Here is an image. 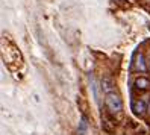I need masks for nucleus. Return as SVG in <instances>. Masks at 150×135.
Wrapping results in <instances>:
<instances>
[{"mask_svg": "<svg viewBox=\"0 0 150 135\" xmlns=\"http://www.w3.org/2000/svg\"><path fill=\"white\" fill-rule=\"evenodd\" d=\"M102 90H103V91H106V94L114 91V88H112V85H111V80H109V79H103V80H102Z\"/></svg>", "mask_w": 150, "mask_h": 135, "instance_id": "423d86ee", "label": "nucleus"}, {"mask_svg": "<svg viewBox=\"0 0 150 135\" xmlns=\"http://www.w3.org/2000/svg\"><path fill=\"white\" fill-rule=\"evenodd\" d=\"M86 131H88V122H86V117L82 115L81 122H79V131L77 132H79V135H85Z\"/></svg>", "mask_w": 150, "mask_h": 135, "instance_id": "20e7f679", "label": "nucleus"}, {"mask_svg": "<svg viewBox=\"0 0 150 135\" xmlns=\"http://www.w3.org/2000/svg\"><path fill=\"white\" fill-rule=\"evenodd\" d=\"M134 111H135V114H138V115H143L144 112H146V105H144V102H135L134 103Z\"/></svg>", "mask_w": 150, "mask_h": 135, "instance_id": "39448f33", "label": "nucleus"}, {"mask_svg": "<svg viewBox=\"0 0 150 135\" xmlns=\"http://www.w3.org/2000/svg\"><path fill=\"white\" fill-rule=\"evenodd\" d=\"M137 68L138 70H141V71H146L147 70V67H146V64H144V58H143V55H138V58H137Z\"/></svg>", "mask_w": 150, "mask_h": 135, "instance_id": "0eeeda50", "label": "nucleus"}, {"mask_svg": "<svg viewBox=\"0 0 150 135\" xmlns=\"http://www.w3.org/2000/svg\"><path fill=\"white\" fill-rule=\"evenodd\" d=\"M100 88H102V85H99L94 79H91V90H93L94 100L97 102V105H100Z\"/></svg>", "mask_w": 150, "mask_h": 135, "instance_id": "f03ea898", "label": "nucleus"}, {"mask_svg": "<svg viewBox=\"0 0 150 135\" xmlns=\"http://www.w3.org/2000/svg\"><path fill=\"white\" fill-rule=\"evenodd\" d=\"M105 103H106L109 112H112V114L120 112V111H121V108H123L121 99L118 97V94H117V93H114V91L106 94V97H105Z\"/></svg>", "mask_w": 150, "mask_h": 135, "instance_id": "f257e3e1", "label": "nucleus"}, {"mask_svg": "<svg viewBox=\"0 0 150 135\" xmlns=\"http://www.w3.org/2000/svg\"><path fill=\"white\" fill-rule=\"evenodd\" d=\"M135 87L138 90H147L150 87V82H149V79L147 77H138L135 80Z\"/></svg>", "mask_w": 150, "mask_h": 135, "instance_id": "7ed1b4c3", "label": "nucleus"}]
</instances>
